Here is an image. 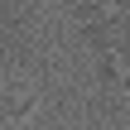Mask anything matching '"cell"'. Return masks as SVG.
<instances>
[{"instance_id": "1", "label": "cell", "mask_w": 130, "mask_h": 130, "mask_svg": "<svg viewBox=\"0 0 130 130\" xmlns=\"http://www.w3.org/2000/svg\"><path fill=\"white\" fill-rule=\"evenodd\" d=\"M19 111H24V101H14V96H5V92H0V130H5L10 116H19Z\"/></svg>"}]
</instances>
